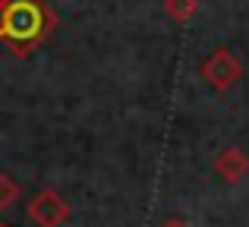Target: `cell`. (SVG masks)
Masks as SVG:
<instances>
[{"instance_id": "6da1fadb", "label": "cell", "mask_w": 249, "mask_h": 227, "mask_svg": "<svg viewBox=\"0 0 249 227\" xmlns=\"http://www.w3.org/2000/svg\"><path fill=\"white\" fill-rule=\"evenodd\" d=\"M57 29V13L48 0H0V48L13 57H29Z\"/></svg>"}, {"instance_id": "7a4b0ae2", "label": "cell", "mask_w": 249, "mask_h": 227, "mask_svg": "<svg viewBox=\"0 0 249 227\" xmlns=\"http://www.w3.org/2000/svg\"><path fill=\"white\" fill-rule=\"evenodd\" d=\"M202 79L218 95H224L243 79V63L237 60V54H233L231 48H214L212 54L205 57V63H202Z\"/></svg>"}, {"instance_id": "3957f363", "label": "cell", "mask_w": 249, "mask_h": 227, "mask_svg": "<svg viewBox=\"0 0 249 227\" xmlns=\"http://www.w3.org/2000/svg\"><path fill=\"white\" fill-rule=\"evenodd\" d=\"M25 215L35 227H60L70 221V202L57 190H41L32 196Z\"/></svg>"}, {"instance_id": "277c9868", "label": "cell", "mask_w": 249, "mask_h": 227, "mask_svg": "<svg viewBox=\"0 0 249 227\" xmlns=\"http://www.w3.org/2000/svg\"><path fill=\"white\" fill-rule=\"evenodd\" d=\"M214 174H218L224 183H240L249 174V155L240 145H227L224 152L214 158Z\"/></svg>"}, {"instance_id": "5b68a950", "label": "cell", "mask_w": 249, "mask_h": 227, "mask_svg": "<svg viewBox=\"0 0 249 227\" xmlns=\"http://www.w3.org/2000/svg\"><path fill=\"white\" fill-rule=\"evenodd\" d=\"M164 13L174 22H189V19L199 13V0H164Z\"/></svg>"}, {"instance_id": "8992f818", "label": "cell", "mask_w": 249, "mask_h": 227, "mask_svg": "<svg viewBox=\"0 0 249 227\" xmlns=\"http://www.w3.org/2000/svg\"><path fill=\"white\" fill-rule=\"evenodd\" d=\"M19 196H22V186H19L10 174H0V211L13 209V205L19 202Z\"/></svg>"}, {"instance_id": "52a82bcc", "label": "cell", "mask_w": 249, "mask_h": 227, "mask_svg": "<svg viewBox=\"0 0 249 227\" xmlns=\"http://www.w3.org/2000/svg\"><path fill=\"white\" fill-rule=\"evenodd\" d=\"M164 227H186V224H183V221H167Z\"/></svg>"}, {"instance_id": "ba28073f", "label": "cell", "mask_w": 249, "mask_h": 227, "mask_svg": "<svg viewBox=\"0 0 249 227\" xmlns=\"http://www.w3.org/2000/svg\"><path fill=\"white\" fill-rule=\"evenodd\" d=\"M0 227H10V224H6V221H3V218H0Z\"/></svg>"}]
</instances>
